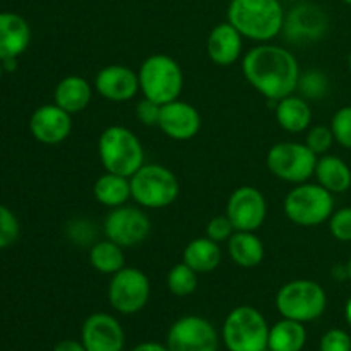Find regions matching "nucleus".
I'll return each mask as SVG.
<instances>
[{
  "mask_svg": "<svg viewBox=\"0 0 351 351\" xmlns=\"http://www.w3.org/2000/svg\"><path fill=\"white\" fill-rule=\"evenodd\" d=\"M242 72L247 82L269 101H280L297 93L302 74L297 57L271 43L250 48L242 60Z\"/></svg>",
  "mask_w": 351,
  "mask_h": 351,
  "instance_id": "obj_1",
  "label": "nucleus"
},
{
  "mask_svg": "<svg viewBox=\"0 0 351 351\" xmlns=\"http://www.w3.org/2000/svg\"><path fill=\"white\" fill-rule=\"evenodd\" d=\"M226 16L243 38L269 43L283 31L287 14L280 0H232Z\"/></svg>",
  "mask_w": 351,
  "mask_h": 351,
  "instance_id": "obj_2",
  "label": "nucleus"
},
{
  "mask_svg": "<svg viewBox=\"0 0 351 351\" xmlns=\"http://www.w3.org/2000/svg\"><path fill=\"white\" fill-rule=\"evenodd\" d=\"M98 156L105 171L130 178L144 165V147L130 129L110 125L98 139Z\"/></svg>",
  "mask_w": 351,
  "mask_h": 351,
  "instance_id": "obj_3",
  "label": "nucleus"
},
{
  "mask_svg": "<svg viewBox=\"0 0 351 351\" xmlns=\"http://www.w3.org/2000/svg\"><path fill=\"white\" fill-rule=\"evenodd\" d=\"M139 91L144 98L167 105L180 98L184 89V72L175 58L163 53L149 55L141 64L139 71Z\"/></svg>",
  "mask_w": 351,
  "mask_h": 351,
  "instance_id": "obj_4",
  "label": "nucleus"
},
{
  "mask_svg": "<svg viewBox=\"0 0 351 351\" xmlns=\"http://www.w3.org/2000/svg\"><path fill=\"white\" fill-rule=\"evenodd\" d=\"M130 192L141 208L165 209L178 199L180 182L170 168L158 163H144L130 177Z\"/></svg>",
  "mask_w": 351,
  "mask_h": 351,
  "instance_id": "obj_5",
  "label": "nucleus"
},
{
  "mask_svg": "<svg viewBox=\"0 0 351 351\" xmlns=\"http://www.w3.org/2000/svg\"><path fill=\"white\" fill-rule=\"evenodd\" d=\"M287 218L304 228L319 226L335 213L332 194L319 184H298L287 194L283 202Z\"/></svg>",
  "mask_w": 351,
  "mask_h": 351,
  "instance_id": "obj_6",
  "label": "nucleus"
},
{
  "mask_svg": "<svg viewBox=\"0 0 351 351\" xmlns=\"http://www.w3.org/2000/svg\"><path fill=\"white\" fill-rule=\"evenodd\" d=\"M328 307L326 290L312 280H293L285 283L276 293V308L285 319L311 322L321 317Z\"/></svg>",
  "mask_w": 351,
  "mask_h": 351,
  "instance_id": "obj_7",
  "label": "nucleus"
},
{
  "mask_svg": "<svg viewBox=\"0 0 351 351\" xmlns=\"http://www.w3.org/2000/svg\"><path fill=\"white\" fill-rule=\"evenodd\" d=\"M269 326L257 308L240 305L233 308L223 324V341L228 351H266Z\"/></svg>",
  "mask_w": 351,
  "mask_h": 351,
  "instance_id": "obj_8",
  "label": "nucleus"
},
{
  "mask_svg": "<svg viewBox=\"0 0 351 351\" xmlns=\"http://www.w3.org/2000/svg\"><path fill=\"white\" fill-rule=\"evenodd\" d=\"M317 154L305 143L283 141L267 151L266 165L271 173L288 184H304L314 175Z\"/></svg>",
  "mask_w": 351,
  "mask_h": 351,
  "instance_id": "obj_9",
  "label": "nucleus"
},
{
  "mask_svg": "<svg viewBox=\"0 0 351 351\" xmlns=\"http://www.w3.org/2000/svg\"><path fill=\"white\" fill-rule=\"evenodd\" d=\"M151 297V283L146 273L137 267H122L108 285L110 305L123 315L143 311Z\"/></svg>",
  "mask_w": 351,
  "mask_h": 351,
  "instance_id": "obj_10",
  "label": "nucleus"
},
{
  "mask_svg": "<svg viewBox=\"0 0 351 351\" xmlns=\"http://www.w3.org/2000/svg\"><path fill=\"white\" fill-rule=\"evenodd\" d=\"M103 230L106 239L119 243L123 249H129L146 242L151 233V219L141 209V206H120L108 213L103 223Z\"/></svg>",
  "mask_w": 351,
  "mask_h": 351,
  "instance_id": "obj_11",
  "label": "nucleus"
},
{
  "mask_svg": "<svg viewBox=\"0 0 351 351\" xmlns=\"http://www.w3.org/2000/svg\"><path fill=\"white\" fill-rule=\"evenodd\" d=\"M225 215L237 232H256L267 216V202L263 192L252 185L235 189L226 202Z\"/></svg>",
  "mask_w": 351,
  "mask_h": 351,
  "instance_id": "obj_12",
  "label": "nucleus"
},
{
  "mask_svg": "<svg viewBox=\"0 0 351 351\" xmlns=\"http://www.w3.org/2000/svg\"><path fill=\"white\" fill-rule=\"evenodd\" d=\"M170 351H218V332L215 326L199 315H185L173 322L168 331Z\"/></svg>",
  "mask_w": 351,
  "mask_h": 351,
  "instance_id": "obj_13",
  "label": "nucleus"
},
{
  "mask_svg": "<svg viewBox=\"0 0 351 351\" xmlns=\"http://www.w3.org/2000/svg\"><path fill=\"white\" fill-rule=\"evenodd\" d=\"M328 14L314 3H298L285 16L283 31L290 43H314L328 33Z\"/></svg>",
  "mask_w": 351,
  "mask_h": 351,
  "instance_id": "obj_14",
  "label": "nucleus"
},
{
  "mask_svg": "<svg viewBox=\"0 0 351 351\" xmlns=\"http://www.w3.org/2000/svg\"><path fill=\"white\" fill-rule=\"evenodd\" d=\"M81 341L88 351H122L125 332L113 315L96 312L82 324Z\"/></svg>",
  "mask_w": 351,
  "mask_h": 351,
  "instance_id": "obj_15",
  "label": "nucleus"
},
{
  "mask_svg": "<svg viewBox=\"0 0 351 351\" xmlns=\"http://www.w3.org/2000/svg\"><path fill=\"white\" fill-rule=\"evenodd\" d=\"M202 119L194 105L182 99L161 105V115L158 127L167 137L173 141H191L199 134Z\"/></svg>",
  "mask_w": 351,
  "mask_h": 351,
  "instance_id": "obj_16",
  "label": "nucleus"
},
{
  "mask_svg": "<svg viewBox=\"0 0 351 351\" xmlns=\"http://www.w3.org/2000/svg\"><path fill=\"white\" fill-rule=\"evenodd\" d=\"M95 89L101 98L108 101H129L139 93V75L127 65H106L96 74Z\"/></svg>",
  "mask_w": 351,
  "mask_h": 351,
  "instance_id": "obj_17",
  "label": "nucleus"
},
{
  "mask_svg": "<svg viewBox=\"0 0 351 351\" xmlns=\"http://www.w3.org/2000/svg\"><path fill=\"white\" fill-rule=\"evenodd\" d=\"M29 130L34 139L41 144L53 146L64 143L72 132L71 113L62 110L55 103L40 106L31 115Z\"/></svg>",
  "mask_w": 351,
  "mask_h": 351,
  "instance_id": "obj_18",
  "label": "nucleus"
},
{
  "mask_svg": "<svg viewBox=\"0 0 351 351\" xmlns=\"http://www.w3.org/2000/svg\"><path fill=\"white\" fill-rule=\"evenodd\" d=\"M206 50L213 64L228 67L242 57L243 36L233 24L226 21L213 27L206 41Z\"/></svg>",
  "mask_w": 351,
  "mask_h": 351,
  "instance_id": "obj_19",
  "label": "nucleus"
},
{
  "mask_svg": "<svg viewBox=\"0 0 351 351\" xmlns=\"http://www.w3.org/2000/svg\"><path fill=\"white\" fill-rule=\"evenodd\" d=\"M31 41L29 24L14 12H0V60L17 58Z\"/></svg>",
  "mask_w": 351,
  "mask_h": 351,
  "instance_id": "obj_20",
  "label": "nucleus"
},
{
  "mask_svg": "<svg viewBox=\"0 0 351 351\" xmlns=\"http://www.w3.org/2000/svg\"><path fill=\"white\" fill-rule=\"evenodd\" d=\"M93 98V86L81 75H67L57 84L53 91V103L67 113L82 112L88 108Z\"/></svg>",
  "mask_w": 351,
  "mask_h": 351,
  "instance_id": "obj_21",
  "label": "nucleus"
},
{
  "mask_svg": "<svg viewBox=\"0 0 351 351\" xmlns=\"http://www.w3.org/2000/svg\"><path fill=\"white\" fill-rule=\"evenodd\" d=\"M274 115L281 129L291 134L304 132L312 123L311 105L300 95H290L276 101Z\"/></svg>",
  "mask_w": 351,
  "mask_h": 351,
  "instance_id": "obj_22",
  "label": "nucleus"
},
{
  "mask_svg": "<svg viewBox=\"0 0 351 351\" xmlns=\"http://www.w3.org/2000/svg\"><path fill=\"white\" fill-rule=\"evenodd\" d=\"M182 261L197 274L213 273L221 264V249L215 240L208 237H199L185 245Z\"/></svg>",
  "mask_w": 351,
  "mask_h": 351,
  "instance_id": "obj_23",
  "label": "nucleus"
},
{
  "mask_svg": "<svg viewBox=\"0 0 351 351\" xmlns=\"http://www.w3.org/2000/svg\"><path fill=\"white\" fill-rule=\"evenodd\" d=\"M317 184L331 194H343L351 187V170L348 165L335 154H322L314 171Z\"/></svg>",
  "mask_w": 351,
  "mask_h": 351,
  "instance_id": "obj_24",
  "label": "nucleus"
},
{
  "mask_svg": "<svg viewBox=\"0 0 351 351\" xmlns=\"http://www.w3.org/2000/svg\"><path fill=\"white\" fill-rule=\"evenodd\" d=\"M228 245V254L233 263L245 269L257 267L264 261V243L256 232H233L230 240L226 242Z\"/></svg>",
  "mask_w": 351,
  "mask_h": 351,
  "instance_id": "obj_25",
  "label": "nucleus"
},
{
  "mask_svg": "<svg viewBox=\"0 0 351 351\" xmlns=\"http://www.w3.org/2000/svg\"><path fill=\"white\" fill-rule=\"evenodd\" d=\"M93 194H95L96 201H98L99 204L106 206V208L110 209L125 206L127 201L132 199L130 178L105 171V173H103L101 177H98V180L95 182Z\"/></svg>",
  "mask_w": 351,
  "mask_h": 351,
  "instance_id": "obj_26",
  "label": "nucleus"
},
{
  "mask_svg": "<svg viewBox=\"0 0 351 351\" xmlns=\"http://www.w3.org/2000/svg\"><path fill=\"white\" fill-rule=\"evenodd\" d=\"M307 341L304 322L285 319L269 328L267 350L269 351H302Z\"/></svg>",
  "mask_w": 351,
  "mask_h": 351,
  "instance_id": "obj_27",
  "label": "nucleus"
},
{
  "mask_svg": "<svg viewBox=\"0 0 351 351\" xmlns=\"http://www.w3.org/2000/svg\"><path fill=\"white\" fill-rule=\"evenodd\" d=\"M89 264L95 271L101 274L113 276L119 273L122 267H125V256H123V247L112 240H99L89 249Z\"/></svg>",
  "mask_w": 351,
  "mask_h": 351,
  "instance_id": "obj_28",
  "label": "nucleus"
},
{
  "mask_svg": "<svg viewBox=\"0 0 351 351\" xmlns=\"http://www.w3.org/2000/svg\"><path fill=\"white\" fill-rule=\"evenodd\" d=\"M197 276L199 274L182 261V263L175 264V266L168 271V276H167L168 290H170V293L175 295V297H180V298L189 297V295H192L195 290H197V283H199Z\"/></svg>",
  "mask_w": 351,
  "mask_h": 351,
  "instance_id": "obj_29",
  "label": "nucleus"
},
{
  "mask_svg": "<svg viewBox=\"0 0 351 351\" xmlns=\"http://www.w3.org/2000/svg\"><path fill=\"white\" fill-rule=\"evenodd\" d=\"M297 91L305 99H322L329 93V77L319 69L302 72Z\"/></svg>",
  "mask_w": 351,
  "mask_h": 351,
  "instance_id": "obj_30",
  "label": "nucleus"
},
{
  "mask_svg": "<svg viewBox=\"0 0 351 351\" xmlns=\"http://www.w3.org/2000/svg\"><path fill=\"white\" fill-rule=\"evenodd\" d=\"M331 130L339 146L351 149V106H343L332 115Z\"/></svg>",
  "mask_w": 351,
  "mask_h": 351,
  "instance_id": "obj_31",
  "label": "nucleus"
},
{
  "mask_svg": "<svg viewBox=\"0 0 351 351\" xmlns=\"http://www.w3.org/2000/svg\"><path fill=\"white\" fill-rule=\"evenodd\" d=\"M19 237V221L9 208L0 204V250L12 245Z\"/></svg>",
  "mask_w": 351,
  "mask_h": 351,
  "instance_id": "obj_32",
  "label": "nucleus"
},
{
  "mask_svg": "<svg viewBox=\"0 0 351 351\" xmlns=\"http://www.w3.org/2000/svg\"><path fill=\"white\" fill-rule=\"evenodd\" d=\"M332 143H335V136H332L331 127L315 125L312 127V129H308L305 144H307L317 156H322V154L328 153V151L331 149Z\"/></svg>",
  "mask_w": 351,
  "mask_h": 351,
  "instance_id": "obj_33",
  "label": "nucleus"
},
{
  "mask_svg": "<svg viewBox=\"0 0 351 351\" xmlns=\"http://www.w3.org/2000/svg\"><path fill=\"white\" fill-rule=\"evenodd\" d=\"M329 232L339 242H351V208H341L331 215Z\"/></svg>",
  "mask_w": 351,
  "mask_h": 351,
  "instance_id": "obj_34",
  "label": "nucleus"
},
{
  "mask_svg": "<svg viewBox=\"0 0 351 351\" xmlns=\"http://www.w3.org/2000/svg\"><path fill=\"white\" fill-rule=\"evenodd\" d=\"M233 232H235V228H233L232 221H230L226 215L215 216V218L209 219L208 226H206V237L215 240L216 243L228 242Z\"/></svg>",
  "mask_w": 351,
  "mask_h": 351,
  "instance_id": "obj_35",
  "label": "nucleus"
},
{
  "mask_svg": "<svg viewBox=\"0 0 351 351\" xmlns=\"http://www.w3.org/2000/svg\"><path fill=\"white\" fill-rule=\"evenodd\" d=\"M321 351H351V336L343 329H329L321 339Z\"/></svg>",
  "mask_w": 351,
  "mask_h": 351,
  "instance_id": "obj_36",
  "label": "nucleus"
},
{
  "mask_svg": "<svg viewBox=\"0 0 351 351\" xmlns=\"http://www.w3.org/2000/svg\"><path fill=\"white\" fill-rule=\"evenodd\" d=\"M161 115V105L151 101V99L143 98L136 105V117L143 125L147 127H158Z\"/></svg>",
  "mask_w": 351,
  "mask_h": 351,
  "instance_id": "obj_37",
  "label": "nucleus"
},
{
  "mask_svg": "<svg viewBox=\"0 0 351 351\" xmlns=\"http://www.w3.org/2000/svg\"><path fill=\"white\" fill-rule=\"evenodd\" d=\"M53 351H88L82 345V341H75V339H64L55 346Z\"/></svg>",
  "mask_w": 351,
  "mask_h": 351,
  "instance_id": "obj_38",
  "label": "nucleus"
},
{
  "mask_svg": "<svg viewBox=\"0 0 351 351\" xmlns=\"http://www.w3.org/2000/svg\"><path fill=\"white\" fill-rule=\"evenodd\" d=\"M132 351H170L167 348V346L160 345V343H141V345H137L136 348H134Z\"/></svg>",
  "mask_w": 351,
  "mask_h": 351,
  "instance_id": "obj_39",
  "label": "nucleus"
},
{
  "mask_svg": "<svg viewBox=\"0 0 351 351\" xmlns=\"http://www.w3.org/2000/svg\"><path fill=\"white\" fill-rule=\"evenodd\" d=\"M16 60H17V58H5V60H0V62H2L3 71H5V72L14 71V69H16Z\"/></svg>",
  "mask_w": 351,
  "mask_h": 351,
  "instance_id": "obj_40",
  "label": "nucleus"
},
{
  "mask_svg": "<svg viewBox=\"0 0 351 351\" xmlns=\"http://www.w3.org/2000/svg\"><path fill=\"white\" fill-rule=\"evenodd\" d=\"M345 315H346V321H348L350 328H351V298L346 302V307H345Z\"/></svg>",
  "mask_w": 351,
  "mask_h": 351,
  "instance_id": "obj_41",
  "label": "nucleus"
},
{
  "mask_svg": "<svg viewBox=\"0 0 351 351\" xmlns=\"http://www.w3.org/2000/svg\"><path fill=\"white\" fill-rule=\"evenodd\" d=\"M346 273H348V280L351 281V257L348 263H346Z\"/></svg>",
  "mask_w": 351,
  "mask_h": 351,
  "instance_id": "obj_42",
  "label": "nucleus"
},
{
  "mask_svg": "<svg viewBox=\"0 0 351 351\" xmlns=\"http://www.w3.org/2000/svg\"><path fill=\"white\" fill-rule=\"evenodd\" d=\"M2 72H3V67H2V62H0V79H2Z\"/></svg>",
  "mask_w": 351,
  "mask_h": 351,
  "instance_id": "obj_43",
  "label": "nucleus"
},
{
  "mask_svg": "<svg viewBox=\"0 0 351 351\" xmlns=\"http://www.w3.org/2000/svg\"><path fill=\"white\" fill-rule=\"evenodd\" d=\"M348 65H350V71H351V51H350V57H348Z\"/></svg>",
  "mask_w": 351,
  "mask_h": 351,
  "instance_id": "obj_44",
  "label": "nucleus"
},
{
  "mask_svg": "<svg viewBox=\"0 0 351 351\" xmlns=\"http://www.w3.org/2000/svg\"><path fill=\"white\" fill-rule=\"evenodd\" d=\"M343 2H346V3H350V5H351V0H343Z\"/></svg>",
  "mask_w": 351,
  "mask_h": 351,
  "instance_id": "obj_45",
  "label": "nucleus"
}]
</instances>
